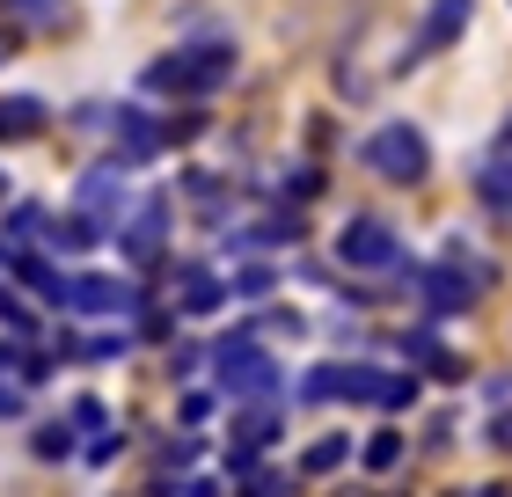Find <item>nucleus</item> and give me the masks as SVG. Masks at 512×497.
<instances>
[{
	"mask_svg": "<svg viewBox=\"0 0 512 497\" xmlns=\"http://www.w3.org/2000/svg\"><path fill=\"white\" fill-rule=\"evenodd\" d=\"M235 37H183L176 52H161L147 74H139V88L147 96H176V103H205V96H220L227 81H235Z\"/></svg>",
	"mask_w": 512,
	"mask_h": 497,
	"instance_id": "nucleus-1",
	"label": "nucleus"
},
{
	"mask_svg": "<svg viewBox=\"0 0 512 497\" xmlns=\"http://www.w3.org/2000/svg\"><path fill=\"white\" fill-rule=\"evenodd\" d=\"M213 381H220V395L235 402V410H242V402H271L278 395V359L256 344V322H242L235 337L213 351Z\"/></svg>",
	"mask_w": 512,
	"mask_h": 497,
	"instance_id": "nucleus-2",
	"label": "nucleus"
},
{
	"mask_svg": "<svg viewBox=\"0 0 512 497\" xmlns=\"http://www.w3.org/2000/svg\"><path fill=\"white\" fill-rule=\"evenodd\" d=\"M359 161H366V169H374L381 183L410 191V183H425V176H432V139L417 132L410 117H388V125H374V132H366Z\"/></svg>",
	"mask_w": 512,
	"mask_h": 497,
	"instance_id": "nucleus-3",
	"label": "nucleus"
},
{
	"mask_svg": "<svg viewBox=\"0 0 512 497\" xmlns=\"http://www.w3.org/2000/svg\"><path fill=\"white\" fill-rule=\"evenodd\" d=\"M337 264L344 271H403V234L374 220V212H352L337 227Z\"/></svg>",
	"mask_w": 512,
	"mask_h": 497,
	"instance_id": "nucleus-4",
	"label": "nucleus"
},
{
	"mask_svg": "<svg viewBox=\"0 0 512 497\" xmlns=\"http://www.w3.org/2000/svg\"><path fill=\"white\" fill-rule=\"evenodd\" d=\"M410 286H417V300H425L432 315H469L476 293L491 286V278H483V271H461V264H410Z\"/></svg>",
	"mask_w": 512,
	"mask_h": 497,
	"instance_id": "nucleus-5",
	"label": "nucleus"
},
{
	"mask_svg": "<svg viewBox=\"0 0 512 497\" xmlns=\"http://www.w3.org/2000/svg\"><path fill=\"white\" fill-rule=\"evenodd\" d=\"M469 22H476V0H432L425 22H417V37L403 44V66H425L439 52H454V44L469 37Z\"/></svg>",
	"mask_w": 512,
	"mask_h": 497,
	"instance_id": "nucleus-6",
	"label": "nucleus"
},
{
	"mask_svg": "<svg viewBox=\"0 0 512 497\" xmlns=\"http://www.w3.org/2000/svg\"><path fill=\"white\" fill-rule=\"evenodd\" d=\"M110 132H118V154H110V161H125V169H139V161H154L161 147H169V125L147 117L139 103H125L118 117H110Z\"/></svg>",
	"mask_w": 512,
	"mask_h": 497,
	"instance_id": "nucleus-7",
	"label": "nucleus"
},
{
	"mask_svg": "<svg viewBox=\"0 0 512 497\" xmlns=\"http://www.w3.org/2000/svg\"><path fill=\"white\" fill-rule=\"evenodd\" d=\"M271 439H278V402H242V410H235V454H227V468L249 476L256 454H264Z\"/></svg>",
	"mask_w": 512,
	"mask_h": 497,
	"instance_id": "nucleus-8",
	"label": "nucleus"
},
{
	"mask_svg": "<svg viewBox=\"0 0 512 497\" xmlns=\"http://www.w3.org/2000/svg\"><path fill=\"white\" fill-rule=\"evenodd\" d=\"M132 300H139V293L125 286V278H110V271H81V278H74V300H66V307H81V315H125Z\"/></svg>",
	"mask_w": 512,
	"mask_h": 497,
	"instance_id": "nucleus-9",
	"label": "nucleus"
},
{
	"mask_svg": "<svg viewBox=\"0 0 512 497\" xmlns=\"http://www.w3.org/2000/svg\"><path fill=\"white\" fill-rule=\"evenodd\" d=\"M403 359H410V373H439V381H461V359H454L447 344H439V329H432V322L403 329Z\"/></svg>",
	"mask_w": 512,
	"mask_h": 497,
	"instance_id": "nucleus-10",
	"label": "nucleus"
},
{
	"mask_svg": "<svg viewBox=\"0 0 512 497\" xmlns=\"http://www.w3.org/2000/svg\"><path fill=\"white\" fill-rule=\"evenodd\" d=\"M161 227H169V198H147V205L118 227V249L132 256V264H147V256L161 249Z\"/></svg>",
	"mask_w": 512,
	"mask_h": 497,
	"instance_id": "nucleus-11",
	"label": "nucleus"
},
{
	"mask_svg": "<svg viewBox=\"0 0 512 497\" xmlns=\"http://www.w3.org/2000/svg\"><path fill=\"white\" fill-rule=\"evenodd\" d=\"M52 125V103L44 96H0V147H22Z\"/></svg>",
	"mask_w": 512,
	"mask_h": 497,
	"instance_id": "nucleus-12",
	"label": "nucleus"
},
{
	"mask_svg": "<svg viewBox=\"0 0 512 497\" xmlns=\"http://www.w3.org/2000/svg\"><path fill=\"white\" fill-rule=\"evenodd\" d=\"M476 198H483V212H491L498 227H512V154L483 161V176H476Z\"/></svg>",
	"mask_w": 512,
	"mask_h": 497,
	"instance_id": "nucleus-13",
	"label": "nucleus"
},
{
	"mask_svg": "<svg viewBox=\"0 0 512 497\" xmlns=\"http://www.w3.org/2000/svg\"><path fill=\"white\" fill-rule=\"evenodd\" d=\"M176 271H183V315H205V307H220L227 293H235L227 278H213L205 264H176Z\"/></svg>",
	"mask_w": 512,
	"mask_h": 497,
	"instance_id": "nucleus-14",
	"label": "nucleus"
},
{
	"mask_svg": "<svg viewBox=\"0 0 512 497\" xmlns=\"http://www.w3.org/2000/svg\"><path fill=\"white\" fill-rule=\"evenodd\" d=\"M403 454H410V439L395 432V424H381V432H374V439L359 446V461L374 468V476H388V468H403Z\"/></svg>",
	"mask_w": 512,
	"mask_h": 497,
	"instance_id": "nucleus-15",
	"label": "nucleus"
},
{
	"mask_svg": "<svg viewBox=\"0 0 512 497\" xmlns=\"http://www.w3.org/2000/svg\"><path fill=\"white\" fill-rule=\"evenodd\" d=\"M344 461H352V439H344V432H322L308 454H300V468H308V476H337Z\"/></svg>",
	"mask_w": 512,
	"mask_h": 497,
	"instance_id": "nucleus-16",
	"label": "nucleus"
},
{
	"mask_svg": "<svg viewBox=\"0 0 512 497\" xmlns=\"http://www.w3.org/2000/svg\"><path fill=\"white\" fill-rule=\"evenodd\" d=\"M30 454L37 461H66V454H74V424H37V432H30Z\"/></svg>",
	"mask_w": 512,
	"mask_h": 497,
	"instance_id": "nucleus-17",
	"label": "nucleus"
},
{
	"mask_svg": "<svg viewBox=\"0 0 512 497\" xmlns=\"http://www.w3.org/2000/svg\"><path fill=\"white\" fill-rule=\"evenodd\" d=\"M227 286H235V293H242V300H264V293H271V286H278V271H271V264H242V271H235V278H227Z\"/></svg>",
	"mask_w": 512,
	"mask_h": 497,
	"instance_id": "nucleus-18",
	"label": "nucleus"
},
{
	"mask_svg": "<svg viewBox=\"0 0 512 497\" xmlns=\"http://www.w3.org/2000/svg\"><path fill=\"white\" fill-rule=\"evenodd\" d=\"M417 388H425L417 373H388V388H381V410H410V402H417Z\"/></svg>",
	"mask_w": 512,
	"mask_h": 497,
	"instance_id": "nucleus-19",
	"label": "nucleus"
},
{
	"mask_svg": "<svg viewBox=\"0 0 512 497\" xmlns=\"http://www.w3.org/2000/svg\"><path fill=\"white\" fill-rule=\"evenodd\" d=\"M483 446H491V454H512V410H491V424H483Z\"/></svg>",
	"mask_w": 512,
	"mask_h": 497,
	"instance_id": "nucleus-20",
	"label": "nucleus"
},
{
	"mask_svg": "<svg viewBox=\"0 0 512 497\" xmlns=\"http://www.w3.org/2000/svg\"><path fill=\"white\" fill-rule=\"evenodd\" d=\"M118 446H125L118 432H96V446H88V461H96V468H110V461H118Z\"/></svg>",
	"mask_w": 512,
	"mask_h": 497,
	"instance_id": "nucleus-21",
	"label": "nucleus"
},
{
	"mask_svg": "<svg viewBox=\"0 0 512 497\" xmlns=\"http://www.w3.org/2000/svg\"><path fill=\"white\" fill-rule=\"evenodd\" d=\"M37 227H44L37 205H15V212H8V234H37Z\"/></svg>",
	"mask_w": 512,
	"mask_h": 497,
	"instance_id": "nucleus-22",
	"label": "nucleus"
},
{
	"mask_svg": "<svg viewBox=\"0 0 512 497\" xmlns=\"http://www.w3.org/2000/svg\"><path fill=\"white\" fill-rule=\"evenodd\" d=\"M22 410H30V395H22L15 381H0V417H22Z\"/></svg>",
	"mask_w": 512,
	"mask_h": 497,
	"instance_id": "nucleus-23",
	"label": "nucleus"
},
{
	"mask_svg": "<svg viewBox=\"0 0 512 497\" xmlns=\"http://www.w3.org/2000/svg\"><path fill=\"white\" fill-rule=\"evenodd\" d=\"M249 497H286V476H256V483H249Z\"/></svg>",
	"mask_w": 512,
	"mask_h": 497,
	"instance_id": "nucleus-24",
	"label": "nucleus"
},
{
	"mask_svg": "<svg viewBox=\"0 0 512 497\" xmlns=\"http://www.w3.org/2000/svg\"><path fill=\"white\" fill-rule=\"evenodd\" d=\"M22 15H59V0H15Z\"/></svg>",
	"mask_w": 512,
	"mask_h": 497,
	"instance_id": "nucleus-25",
	"label": "nucleus"
},
{
	"mask_svg": "<svg viewBox=\"0 0 512 497\" xmlns=\"http://www.w3.org/2000/svg\"><path fill=\"white\" fill-rule=\"evenodd\" d=\"M498 154H512V117H505V125H498Z\"/></svg>",
	"mask_w": 512,
	"mask_h": 497,
	"instance_id": "nucleus-26",
	"label": "nucleus"
},
{
	"mask_svg": "<svg viewBox=\"0 0 512 497\" xmlns=\"http://www.w3.org/2000/svg\"><path fill=\"white\" fill-rule=\"evenodd\" d=\"M183 497H220V490H213V483H191V490H183Z\"/></svg>",
	"mask_w": 512,
	"mask_h": 497,
	"instance_id": "nucleus-27",
	"label": "nucleus"
},
{
	"mask_svg": "<svg viewBox=\"0 0 512 497\" xmlns=\"http://www.w3.org/2000/svg\"><path fill=\"white\" fill-rule=\"evenodd\" d=\"M8 52H15V37H0V59H8Z\"/></svg>",
	"mask_w": 512,
	"mask_h": 497,
	"instance_id": "nucleus-28",
	"label": "nucleus"
},
{
	"mask_svg": "<svg viewBox=\"0 0 512 497\" xmlns=\"http://www.w3.org/2000/svg\"><path fill=\"white\" fill-rule=\"evenodd\" d=\"M0 191H8V176H0Z\"/></svg>",
	"mask_w": 512,
	"mask_h": 497,
	"instance_id": "nucleus-29",
	"label": "nucleus"
}]
</instances>
